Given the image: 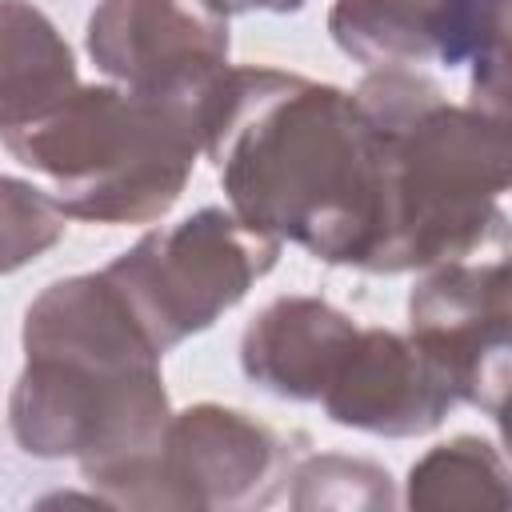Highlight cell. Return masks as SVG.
Here are the masks:
<instances>
[{
	"mask_svg": "<svg viewBox=\"0 0 512 512\" xmlns=\"http://www.w3.org/2000/svg\"><path fill=\"white\" fill-rule=\"evenodd\" d=\"M204 156L228 208L332 268L372 256L384 204V144L356 92L232 64L212 96Z\"/></svg>",
	"mask_w": 512,
	"mask_h": 512,
	"instance_id": "obj_1",
	"label": "cell"
},
{
	"mask_svg": "<svg viewBox=\"0 0 512 512\" xmlns=\"http://www.w3.org/2000/svg\"><path fill=\"white\" fill-rule=\"evenodd\" d=\"M20 344L8 432L24 456L76 460L92 488L156 448L172 420L164 352L104 268L44 284L24 308Z\"/></svg>",
	"mask_w": 512,
	"mask_h": 512,
	"instance_id": "obj_2",
	"label": "cell"
},
{
	"mask_svg": "<svg viewBox=\"0 0 512 512\" xmlns=\"http://www.w3.org/2000/svg\"><path fill=\"white\" fill-rule=\"evenodd\" d=\"M384 144L380 232L364 272L400 276L512 248V96L448 100L420 68H376L356 84Z\"/></svg>",
	"mask_w": 512,
	"mask_h": 512,
	"instance_id": "obj_3",
	"label": "cell"
},
{
	"mask_svg": "<svg viewBox=\"0 0 512 512\" xmlns=\"http://www.w3.org/2000/svg\"><path fill=\"white\" fill-rule=\"evenodd\" d=\"M212 96H152L112 80L80 84L48 116L0 128V140L72 220L156 224L204 156Z\"/></svg>",
	"mask_w": 512,
	"mask_h": 512,
	"instance_id": "obj_4",
	"label": "cell"
},
{
	"mask_svg": "<svg viewBox=\"0 0 512 512\" xmlns=\"http://www.w3.org/2000/svg\"><path fill=\"white\" fill-rule=\"evenodd\" d=\"M304 432H284L232 404H188L172 412L156 448L92 484L108 508L252 512L280 500L308 456Z\"/></svg>",
	"mask_w": 512,
	"mask_h": 512,
	"instance_id": "obj_5",
	"label": "cell"
},
{
	"mask_svg": "<svg viewBox=\"0 0 512 512\" xmlns=\"http://www.w3.org/2000/svg\"><path fill=\"white\" fill-rule=\"evenodd\" d=\"M280 244L232 208L208 204L168 228H148L104 272L168 356L236 308L276 268Z\"/></svg>",
	"mask_w": 512,
	"mask_h": 512,
	"instance_id": "obj_6",
	"label": "cell"
},
{
	"mask_svg": "<svg viewBox=\"0 0 512 512\" xmlns=\"http://www.w3.org/2000/svg\"><path fill=\"white\" fill-rule=\"evenodd\" d=\"M408 336L460 404L492 416L512 384V248L424 268L408 292Z\"/></svg>",
	"mask_w": 512,
	"mask_h": 512,
	"instance_id": "obj_7",
	"label": "cell"
},
{
	"mask_svg": "<svg viewBox=\"0 0 512 512\" xmlns=\"http://www.w3.org/2000/svg\"><path fill=\"white\" fill-rule=\"evenodd\" d=\"M84 48L112 84L152 96L204 100L232 68L228 16L212 0H96Z\"/></svg>",
	"mask_w": 512,
	"mask_h": 512,
	"instance_id": "obj_8",
	"label": "cell"
},
{
	"mask_svg": "<svg viewBox=\"0 0 512 512\" xmlns=\"http://www.w3.org/2000/svg\"><path fill=\"white\" fill-rule=\"evenodd\" d=\"M452 404L460 400L440 364L408 332L380 324L356 332L340 372L320 396V408L332 424L384 440L436 432Z\"/></svg>",
	"mask_w": 512,
	"mask_h": 512,
	"instance_id": "obj_9",
	"label": "cell"
},
{
	"mask_svg": "<svg viewBox=\"0 0 512 512\" xmlns=\"http://www.w3.org/2000/svg\"><path fill=\"white\" fill-rule=\"evenodd\" d=\"M500 0H332L328 36L364 72L444 64L460 68L484 44Z\"/></svg>",
	"mask_w": 512,
	"mask_h": 512,
	"instance_id": "obj_10",
	"label": "cell"
},
{
	"mask_svg": "<svg viewBox=\"0 0 512 512\" xmlns=\"http://www.w3.org/2000/svg\"><path fill=\"white\" fill-rule=\"evenodd\" d=\"M360 324L324 296H276L240 336V372L276 400L320 404Z\"/></svg>",
	"mask_w": 512,
	"mask_h": 512,
	"instance_id": "obj_11",
	"label": "cell"
},
{
	"mask_svg": "<svg viewBox=\"0 0 512 512\" xmlns=\"http://www.w3.org/2000/svg\"><path fill=\"white\" fill-rule=\"evenodd\" d=\"M80 88L76 56L28 0L0 4V128L32 124Z\"/></svg>",
	"mask_w": 512,
	"mask_h": 512,
	"instance_id": "obj_12",
	"label": "cell"
},
{
	"mask_svg": "<svg viewBox=\"0 0 512 512\" xmlns=\"http://www.w3.org/2000/svg\"><path fill=\"white\" fill-rule=\"evenodd\" d=\"M404 504L420 512L512 508V460L484 436L460 432L432 444L404 480Z\"/></svg>",
	"mask_w": 512,
	"mask_h": 512,
	"instance_id": "obj_13",
	"label": "cell"
},
{
	"mask_svg": "<svg viewBox=\"0 0 512 512\" xmlns=\"http://www.w3.org/2000/svg\"><path fill=\"white\" fill-rule=\"evenodd\" d=\"M404 496H396L392 472L364 456L344 452H308L292 472L288 504L300 512L312 508H340V512H380L396 508Z\"/></svg>",
	"mask_w": 512,
	"mask_h": 512,
	"instance_id": "obj_14",
	"label": "cell"
},
{
	"mask_svg": "<svg viewBox=\"0 0 512 512\" xmlns=\"http://www.w3.org/2000/svg\"><path fill=\"white\" fill-rule=\"evenodd\" d=\"M0 208H4V272H16L40 252H48L72 220L52 200L48 188H36L20 176L0 180Z\"/></svg>",
	"mask_w": 512,
	"mask_h": 512,
	"instance_id": "obj_15",
	"label": "cell"
},
{
	"mask_svg": "<svg viewBox=\"0 0 512 512\" xmlns=\"http://www.w3.org/2000/svg\"><path fill=\"white\" fill-rule=\"evenodd\" d=\"M468 92L488 96H512V0H500L492 12V24L484 32L480 52L472 56Z\"/></svg>",
	"mask_w": 512,
	"mask_h": 512,
	"instance_id": "obj_16",
	"label": "cell"
},
{
	"mask_svg": "<svg viewBox=\"0 0 512 512\" xmlns=\"http://www.w3.org/2000/svg\"><path fill=\"white\" fill-rule=\"evenodd\" d=\"M224 16H244V12H276V16H288V12H300L308 0H212Z\"/></svg>",
	"mask_w": 512,
	"mask_h": 512,
	"instance_id": "obj_17",
	"label": "cell"
},
{
	"mask_svg": "<svg viewBox=\"0 0 512 512\" xmlns=\"http://www.w3.org/2000/svg\"><path fill=\"white\" fill-rule=\"evenodd\" d=\"M492 420H496V432H500V448H504L508 460H512V384H508V392L500 396V404L492 408Z\"/></svg>",
	"mask_w": 512,
	"mask_h": 512,
	"instance_id": "obj_18",
	"label": "cell"
}]
</instances>
